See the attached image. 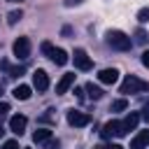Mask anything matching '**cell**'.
<instances>
[{
  "label": "cell",
  "mask_w": 149,
  "mask_h": 149,
  "mask_svg": "<svg viewBox=\"0 0 149 149\" xmlns=\"http://www.w3.org/2000/svg\"><path fill=\"white\" fill-rule=\"evenodd\" d=\"M105 37H107V44L116 51H130V47H133V40L121 30H109Z\"/></svg>",
  "instance_id": "cell-1"
},
{
  "label": "cell",
  "mask_w": 149,
  "mask_h": 149,
  "mask_svg": "<svg viewBox=\"0 0 149 149\" xmlns=\"http://www.w3.org/2000/svg\"><path fill=\"white\" fill-rule=\"evenodd\" d=\"M144 91H149V81H144L135 74H128L121 81V93H144Z\"/></svg>",
  "instance_id": "cell-2"
},
{
  "label": "cell",
  "mask_w": 149,
  "mask_h": 149,
  "mask_svg": "<svg viewBox=\"0 0 149 149\" xmlns=\"http://www.w3.org/2000/svg\"><path fill=\"white\" fill-rule=\"evenodd\" d=\"M42 51H44L56 65H65V63H68V54H65L63 49H56L51 42H42Z\"/></svg>",
  "instance_id": "cell-3"
},
{
  "label": "cell",
  "mask_w": 149,
  "mask_h": 149,
  "mask_svg": "<svg viewBox=\"0 0 149 149\" xmlns=\"http://www.w3.org/2000/svg\"><path fill=\"white\" fill-rule=\"evenodd\" d=\"M100 135H102L105 140H107V137H121V135H126V130H123V123H121V121L112 119V121H107V123L102 126Z\"/></svg>",
  "instance_id": "cell-4"
},
{
  "label": "cell",
  "mask_w": 149,
  "mask_h": 149,
  "mask_svg": "<svg viewBox=\"0 0 149 149\" xmlns=\"http://www.w3.org/2000/svg\"><path fill=\"white\" fill-rule=\"evenodd\" d=\"M68 123H70V126H74V128L88 126V123H91V114L79 112V109H68Z\"/></svg>",
  "instance_id": "cell-5"
},
{
  "label": "cell",
  "mask_w": 149,
  "mask_h": 149,
  "mask_svg": "<svg viewBox=\"0 0 149 149\" xmlns=\"http://www.w3.org/2000/svg\"><path fill=\"white\" fill-rule=\"evenodd\" d=\"M12 51H14V56H16L19 61H26V58L30 56V40H28V37H19V40L14 42V47H12Z\"/></svg>",
  "instance_id": "cell-6"
},
{
  "label": "cell",
  "mask_w": 149,
  "mask_h": 149,
  "mask_svg": "<svg viewBox=\"0 0 149 149\" xmlns=\"http://www.w3.org/2000/svg\"><path fill=\"white\" fill-rule=\"evenodd\" d=\"M72 61H74V68H79V70H91V68H93V63H91V58L86 56L84 49H74Z\"/></svg>",
  "instance_id": "cell-7"
},
{
  "label": "cell",
  "mask_w": 149,
  "mask_h": 149,
  "mask_svg": "<svg viewBox=\"0 0 149 149\" xmlns=\"http://www.w3.org/2000/svg\"><path fill=\"white\" fill-rule=\"evenodd\" d=\"M26 126H28V119H26L23 114H14V116L9 119V130H12L14 135H23V133H26Z\"/></svg>",
  "instance_id": "cell-8"
},
{
  "label": "cell",
  "mask_w": 149,
  "mask_h": 149,
  "mask_svg": "<svg viewBox=\"0 0 149 149\" xmlns=\"http://www.w3.org/2000/svg\"><path fill=\"white\" fill-rule=\"evenodd\" d=\"M33 86H35L37 91H47V88H49V74H47L44 70H35V72H33Z\"/></svg>",
  "instance_id": "cell-9"
},
{
  "label": "cell",
  "mask_w": 149,
  "mask_h": 149,
  "mask_svg": "<svg viewBox=\"0 0 149 149\" xmlns=\"http://www.w3.org/2000/svg\"><path fill=\"white\" fill-rule=\"evenodd\" d=\"M98 79H100L102 84H116V79H119V70H116V68H105V70L98 72Z\"/></svg>",
  "instance_id": "cell-10"
},
{
  "label": "cell",
  "mask_w": 149,
  "mask_h": 149,
  "mask_svg": "<svg viewBox=\"0 0 149 149\" xmlns=\"http://www.w3.org/2000/svg\"><path fill=\"white\" fill-rule=\"evenodd\" d=\"M144 147H149V128L147 130H140L130 140V149H144Z\"/></svg>",
  "instance_id": "cell-11"
},
{
  "label": "cell",
  "mask_w": 149,
  "mask_h": 149,
  "mask_svg": "<svg viewBox=\"0 0 149 149\" xmlns=\"http://www.w3.org/2000/svg\"><path fill=\"white\" fill-rule=\"evenodd\" d=\"M72 84H74V74H72V72H70V74H63V77H61V81L56 84V93H58V95H63Z\"/></svg>",
  "instance_id": "cell-12"
},
{
  "label": "cell",
  "mask_w": 149,
  "mask_h": 149,
  "mask_svg": "<svg viewBox=\"0 0 149 149\" xmlns=\"http://www.w3.org/2000/svg\"><path fill=\"white\" fill-rule=\"evenodd\" d=\"M121 123H123V130H126V133H128V130H135L137 123H140V114H137V112H130Z\"/></svg>",
  "instance_id": "cell-13"
},
{
  "label": "cell",
  "mask_w": 149,
  "mask_h": 149,
  "mask_svg": "<svg viewBox=\"0 0 149 149\" xmlns=\"http://www.w3.org/2000/svg\"><path fill=\"white\" fill-rule=\"evenodd\" d=\"M51 140V130L49 128H37L35 133H33V142H37V144H44V142H49Z\"/></svg>",
  "instance_id": "cell-14"
},
{
  "label": "cell",
  "mask_w": 149,
  "mask_h": 149,
  "mask_svg": "<svg viewBox=\"0 0 149 149\" xmlns=\"http://www.w3.org/2000/svg\"><path fill=\"white\" fill-rule=\"evenodd\" d=\"M84 91L88 93V98H91V100H100V98H102V88H100V86H95L93 81H88V84L84 86Z\"/></svg>",
  "instance_id": "cell-15"
},
{
  "label": "cell",
  "mask_w": 149,
  "mask_h": 149,
  "mask_svg": "<svg viewBox=\"0 0 149 149\" xmlns=\"http://www.w3.org/2000/svg\"><path fill=\"white\" fill-rule=\"evenodd\" d=\"M12 95H14L16 100H28V98H30V86H26V84H19V86L12 91Z\"/></svg>",
  "instance_id": "cell-16"
},
{
  "label": "cell",
  "mask_w": 149,
  "mask_h": 149,
  "mask_svg": "<svg viewBox=\"0 0 149 149\" xmlns=\"http://www.w3.org/2000/svg\"><path fill=\"white\" fill-rule=\"evenodd\" d=\"M21 19H23V12H21V9H14V12L7 14V23H9V26H14V23L21 21Z\"/></svg>",
  "instance_id": "cell-17"
},
{
  "label": "cell",
  "mask_w": 149,
  "mask_h": 149,
  "mask_svg": "<svg viewBox=\"0 0 149 149\" xmlns=\"http://www.w3.org/2000/svg\"><path fill=\"white\" fill-rule=\"evenodd\" d=\"M126 107H128V102H126L123 98H119V100H114V102H112V112H123Z\"/></svg>",
  "instance_id": "cell-18"
},
{
  "label": "cell",
  "mask_w": 149,
  "mask_h": 149,
  "mask_svg": "<svg viewBox=\"0 0 149 149\" xmlns=\"http://www.w3.org/2000/svg\"><path fill=\"white\" fill-rule=\"evenodd\" d=\"M147 40H149L147 33H144L142 28H137V30H135V42H137V44H147Z\"/></svg>",
  "instance_id": "cell-19"
},
{
  "label": "cell",
  "mask_w": 149,
  "mask_h": 149,
  "mask_svg": "<svg viewBox=\"0 0 149 149\" xmlns=\"http://www.w3.org/2000/svg\"><path fill=\"white\" fill-rule=\"evenodd\" d=\"M137 21H140V23H147V21H149V7H142V9L137 12Z\"/></svg>",
  "instance_id": "cell-20"
},
{
  "label": "cell",
  "mask_w": 149,
  "mask_h": 149,
  "mask_svg": "<svg viewBox=\"0 0 149 149\" xmlns=\"http://www.w3.org/2000/svg\"><path fill=\"white\" fill-rule=\"evenodd\" d=\"M23 70H26L23 65H16V68H12V65H9V70H7V72H9V77H21V74H23Z\"/></svg>",
  "instance_id": "cell-21"
},
{
  "label": "cell",
  "mask_w": 149,
  "mask_h": 149,
  "mask_svg": "<svg viewBox=\"0 0 149 149\" xmlns=\"http://www.w3.org/2000/svg\"><path fill=\"white\" fill-rule=\"evenodd\" d=\"M2 149H21V147H19V142H16V140H7V142L2 144Z\"/></svg>",
  "instance_id": "cell-22"
},
{
  "label": "cell",
  "mask_w": 149,
  "mask_h": 149,
  "mask_svg": "<svg viewBox=\"0 0 149 149\" xmlns=\"http://www.w3.org/2000/svg\"><path fill=\"white\" fill-rule=\"evenodd\" d=\"M7 112H9V105H7L5 100H0V119H2V116H5Z\"/></svg>",
  "instance_id": "cell-23"
},
{
  "label": "cell",
  "mask_w": 149,
  "mask_h": 149,
  "mask_svg": "<svg viewBox=\"0 0 149 149\" xmlns=\"http://www.w3.org/2000/svg\"><path fill=\"white\" fill-rule=\"evenodd\" d=\"M140 116H142V119L149 123V105H144V107H142V114H140Z\"/></svg>",
  "instance_id": "cell-24"
},
{
  "label": "cell",
  "mask_w": 149,
  "mask_h": 149,
  "mask_svg": "<svg viewBox=\"0 0 149 149\" xmlns=\"http://www.w3.org/2000/svg\"><path fill=\"white\" fill-rule=\"evenodd\" d=\"M142 65H144V68H149V49H147V51H142Z\"/></svg>",
  "instance_id": "cell-25"
},
{
  "label": "cell",
  "mask_w": 149,
  "mask_h": 149,
  "mask_svg": "<svg viewBox=\"0 0 149 149\" xmlns=\"http://www.w3.org/2000/svg\"><path fill=\"white\" fill-rule=\"evenodd\" d=\"M105 149H123L121 144H109V147H105Z\"/></svg>",
  "instance_id": "cell-26"
},
{
  "label": "cell",
  "mask_w": 149,
  "mask_h": 149,
  "mask_svg": "<svg viewBox=\"0 0 149 149\" xmlns=\"http://www.w3.org/2000/svg\"><path fill=\"white\" fill-rule=\"evenodd\" d=\"M68 5H74V2H81V0H65Z\"/></svg>",
  "instance_id": "cell-27"
},
{
  "label": "cell",
  "mask_w": 149,
  "mask_h": 149,
  "mask_svg": "<svg viewBox=\"0 0 149 149\" xmlns=\"http://www.w3.org/2000/svg\"><path fill=\"white\" fill-rule=\"evenodd\" d=\"M2 133H5V130H2V126H0V137H2Z\"/></svg>",
  "instance_id": "cell-28"
},
{
  "label": "cell",
  "mask_w": 149,
  "mask_h": 149,
  "mask_svg": "<svg viewBox=\"0 0 149 149\" xmlns=\"http://www.w3.org/2000/svg\"><path fill=\"white\" fill-rule=\"evenodd\" d=\"M9 2H23V0H9Z\"/></svg>",
  "instance_id": "cell-29"
},
{
  "label": "cell",
  "mask_w": 149,
  "mask_h": 149,
  "mask_svg": "<svg viewBox=\"0 0 149 149\" xmlns=\"http://www.w3.org/2000/svg\"><path fill=\"white\" fill-rule=\"evenodd\" d=\"M0 95H2V88H0Z\"/></svg>",
  "instance_id": "cell-30"
},
{
  "label": "cell",
  "mask_w": 149,
  "mask_h": 149,
  "mask_svg": "<svg viewBox=\"0 0 149 149\" xmlns=\"http://www.w3.org/2000/svg\"><path fill=\"white\" fill-rule=\"evenodd\" d=\"M98 149H105V147H98Z\"/></svg>",
  "instance_id": "cell-31"
}]
</instances>
